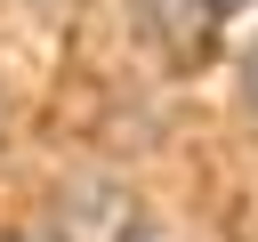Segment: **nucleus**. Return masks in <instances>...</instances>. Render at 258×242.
Masks as SVG:
<instances>
[{
    "label": "nucleus",
    "instance_id": "nucleus-1",
    "mask_svg": "<svg viewBox=\"0 0 258 242\" xmlns=\"http://www.w3.org/2000/svg\"><path fill=\"white\" fill-rule=\"evenodd\" d=\"M137 8V32L153 40V56L169 73H202L226 40V8L218 0H129Z\"/></svg>",
    "mask_w": 258,
    "mask_h": 242
},
{
    "label": "nucleus",
    "instance_id": "nucleus-2",
    "mask_svg": "<svg viewBox=\"0 0 258 242\" xmlns=\"http://www.w3.org/2000/svg\"><path fill=\"white\" fill-rule=\"evenodd\" d=\"M242 89H250V113H258V40L242 48Z\"/></svg>",
    "mask_w": 258,
    "mask_h": 242
},
{
    "label": "nucleus",
    "instance_id": "nucleus-3",
    "mask_svg": "<svg viewBox=\"0 0 258 242\" xmlns=\"http://www.w3.org/2000/svg\"><path fill=\"white\" fill-rule=\"evenodd\" d=\"M32 8H40V16H73L81 0H32Z\"/></svg>",
    "mask_w": 258,
    "mask_h": 242
},
{
    "label": "nucleus",
    "instance_id": "nucleus-4",
    "mask_svg": "<svg viewBox=\"0 0 258 242\" xmlns=\"http://www.w3.org/2000/svg\"><path fill=\"white\" fill-rule=\"evenodd\" d=\"M8 242H64V234H48V226H24V234H8Z\"/></svg>",
    "mask_w": 258,
    "mask_h": 242
},
{
    "label": "nucleus",
    "instance_id": "nucleus-5",
    "mask_svg": "<svg viewBox=\"0 0 258 242\" xmlns=\"http://www.w3.org/2000/svg\"><path fill=\"white\" fill-rule=\"evenodd\" d=\"M0 129H8V105H0Z\"/></svg>",
    "mask_w": 258,
    "mask_h": 242
}]
</instances>
